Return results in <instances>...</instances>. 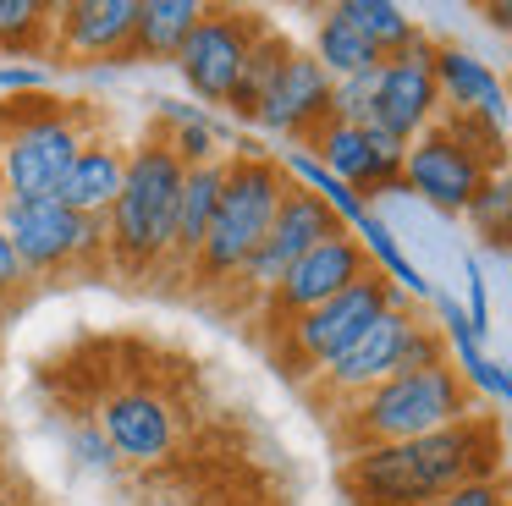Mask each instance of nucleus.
<instances>
[{"mask_svg": "<svg viewBox=\"0 0 512 506\" xmlns=\"http://www.w3.org/2000/svg\"><path fill=\"white\" fill-rule=\"evenodd\" d=\"M501 435L490 418H463L452 429H435L397 446H364L347 457L342 484L358 506H430L452 495L457 484L496 479Z\"/></svg>", "mask_w": 512, "mask_h": 506, "instance_id": "1", "label": "nucleus"}, {"mask_svg": "<svg viewBox=\"0 0 512 506\" xmlns=\"http://www.w3.org/2000/svg\"><path fill=\"white\" fill-rule=\"evenodd\" d=\"M182 176L188 165L177 160L166 127H149L127 149V182L122 198L105 215V259L122 275H155L171 264L177 242V204H182Z\"/></svg>", "mask_w": 512, "mask_h": 506, "instance_id": "2", "label": "nucleus"}, {"mask_svg": "<svg viewBox=\"0 0 512 506\" xmlns=\"http://www.w3.org/2000/svg\"><path fill=\"white\" fill-rule=\"evenodd\" d=\"M89 138H94V121L83 105H67V99H50V94L6 99L0 105V176H6V198H17V204L56 198Z\"/></svg>", "mask_w": 512, "mask_h": 506, "instance_id": "3", "label": "nucleus"}, {"mask_svg": "<svg viewBox=\"0 0 512 506\" xmlns=\"http://www.w3.org/2000/svg\"><path fill=\"white\" fill-rule=\"evenodd\" d=\"M287 187L292 182H287L276 154L237 143V154H226V187H221V204H215L210 237H204L199 259H193V275H199V281H215V286L237 281V270H243V264L254 259V248L265 242Z\"/></svg>", "mask_w": 512, "mask_h": 506, "instance_id": "4", "label": "nucleus"}, {"mask_svg": "<svg viewBox=\"0 0 512 506\" xmlns=\"http://www.w3.org/2000/svg\"><path fill=\"white\" fill-rule=\"evenodd\" d=\"M463 418H474V391L452 363H441V369H419V374H391L386 385L364 391L347 407V440H353V451L397 446V440L452 429Z\"/></svg>", "mask_w": 512, "mask_h": 506, "instance_id": "5", "label": "nucleus"}, {"mask_svg": "<svg viewBox=\"0 0 512 506\" xmlns=\"http://www.w3.org/2000/svg\"><path fill=\"white\" fill-rule=\"evenodd\" d=\"M391 303H402V292L380 270H369L364 281L336 292L331 303H320V308H309V314H298L292 325H281V341H276L281 363H287V369H303V374H320L325 363L342 358Z\"/></svg>", "mask_w": 512, "mask_h": 506, "instance_id": "6", "label": "nucleus"}, {"mask_svg": "<svg viewBox=\"0 0 512 506\" xmlns=\"http://www.w3.org/2000/svg\"><path fill=\"white\" fill-rule=\"evenodd\" d=\"M0 231L12 237L28 281L61 275V270H72V264H111L105 259V220L72 215L61 198H34V204L6 198V204H0Z\"/></svg>", "mask_w": 512, "mask_h": 506, "instance_id": "7", "label": "nucleus"}, {"mask_svg": "<svg viewBox=\"0 0 512 506\" xmlns=\"http://www.w3.org/2000/svg\"><path fill=\"white\" fill-rule=\"evenodd\" d=\"M270 33L265 17H254V11H204V22L188 33V44H182V55L171 66H177V77L188 83L193 105L204 110H221L226 99H232L237 77H243L248 55H254V44Z\"/></svg>", "mask_w": 512, "mask_h": 506, "instance_id": "8", "label": "nucleus"}, {"mask_svg": "<svg viewBox=\"0 0 512 506\" xmlns=\"http://www.w3.org/2000/svg\"><path fill=\"white\" fill-rule=\"evenodd\" d=\"M496 176V165L479 149H468L446 121H435L424 138L408 143V160H402V187L419 193L430 209L441 215H468V204L479 198V187Z\"/></svg>", "mask_w": 512, "mask_h": 506, "instance_id": "9", "label": "nucleus"}, {"mask_svg": "<svg viewBox=\"0 0 512 506\" xmlns=\"http://www.w3.org/2000/svg\"><path fill=\"white\" fill-rule=\"evenodd\" d=\"M441 121V88H435V44L413 39L408 50L386 55L375 72V127L413 143Z\"/></svg>", "mask_w": 512, "mask_h": 506, "instance_id": "10", "label": "nucleus"}, {"mask_svg": "<svg viewBox=\"0 0 512 506\" xmlns=\"http://www.w3.org/2000/svg\"><path fill=\"white\" fill-rule=\"evenodd\" d=\"M375 270L369 264V253H364V242L353 237V231H336V237H325V242H314L309 253H303L298 264H292L287 275H281V286L265 297V314H270V325H292L298 314H309V308H320V303H331L336 292H347L353 281H364V275Z\"/></svg>", "mask_w": 512, "mask_h": 506, "instance_id": "11", "label": "nucleus"}, {"mask_svg": "<svg viewBox=\"0 0 512 506\" xmlns=\"http://www.w3.org/2000/svg\"><path fill=\"white\" fill-rule=\"evenodd\" d=\"M336 231H347V226L320 204V198L303 193V187H287V198H281V209H276V220H270L265 242H259L254 259L237 270L243 292H248V297H270V292L281 286V275H287L292 264H298L303 253L314 248V242L336 237Z\"/></svg>", "mask_w": 512, "mask_h": 506, "instance_id": "12", "label": "nucleus"}, {"mask_svg": "<svg viewBox=\"0 0 512 506\" xmlns=\"http://www.w3.org/2000/svg\"><path fill=\"white\" fill-rule=\"evenodd\" d=\"M303 149H309L336 182H347L364 198H380V193H397L402 187L408 143L391 138V132H380V127H342V121H325Z\"/></svg>", "mask_w": 512, "mask_h": 506, "instance_id": "13", "label": "nucleus"}, {"mask_svg": "<svg viewBox=\"0 0 512 506\" xmlns=\"http://www.w3.org/2000/svg\"><path fill=\"white\" fill-rule=\"evenodd\" d=\"M413 325H419V308H413L408 297L391 303L386 314H380L375 325L342 352V358H331L320 369V391L342 396V402H358L364 391H375V385L391 380V374H402V347H408Z\"/></svg>", "mask_w": 512, "mask_h": 506, "instance_id": "14", "label": "nucleus"}, {"mask_svg": "<svg viewBox=\"0 0 512 506\" xmlns=\"http://www.w3.org/2000/svg\"><path fill=\"white\" fill-rule=\"evenodd\" d=\"M331 77H325V66L314 61L309 50H292L287 61H281L276 83L265 88V99H259L254 110V127L270 132V138H298L309 143L314 132L331 121Z\"/></svg>", "mask_w": 512, "mask_h": 506, "instance_id": "15", "label": "nucleus"}, {"mask_svg": "<svg viewBox=\"0 0 512 506\" xmlns=\"http://www.w3.org/2000/svg\"><path fill=\"white\" fill-rule=\"evenodd\" d=\"M435 88H441V105H452V116H474L490 132L512 127V94L496 77V66L479 61L463 44H435Z\"/></svg>", "mask_w": 512, "mask_h": 506, "instance_id": "16", "label": "nucleus"}, {"mask_svg": "<svg viewBox=\"0 0 512 506\" xmlns=\"http://www.w3.org/2000/svg\"><path fill=\"white\" fill-rule=\"evenodd\" d=\"M138 28V0H67L56 6V33H50V55H111L127 61V44Z\"/></svg>", "mask_w": 512, "mask_h": 506, "instance_id": "17", "label": "nucleus"}, {"mask_svg": "<svg viewBox=\"0 0 512 506\" xmlns=\"http://www.w3.org/2000/svg\"><path fill=\"white\" fill-rule=\"evenodd\" d=\"M100 435L127 462H160L177 451V413L155 391H122L100 407Z\"/></svg>", "mask_w": 512, "mask_h": 506, "instance_id": "18", "label": "nucleus"}, {"mask_svg": "<svg viewBox=\"0 0 512 506\" xmlns=\"http://www.w3.org/2000/svg\"><path fill=\"white\" fill-rule=\"evenodd\" d=\"M122 182H127V149L116 138H105V132H94L83 143V154L72 160V171H67L56 198L83 220H105L111 204L122 198Z\"/></svg>", "mask_w": 512, "mask_h": 506, "instance_id": "19", "label": "nucleus"}, {"mask_svg": "<svg viewBox=\"0 0 512 506\" xmlns=\"http://www.w3.org/2000/svg\"><path fill=\"white\" fill-rule=\"evenodd\" d=\"M204 0H138V28L127 61H177L188 33L204 22Z\"/></svg>", "mask_w": 512, "mask_h": 506, "instance_id": "20", "label": "nucleus"}, {"mask_svg": "<svg viewBox=\"0 0 512 506\" xmlns=\"http://www.w3.org/2000/svg\"><path fill=\"white\" fill-rule=\"evenodd\" d=\"M221 187H226V160H215V165H193V171L182 176L177 242H171V259H177L182 270H193V259H199L204 237H210V226H215V204H221Z\"/></svg>", "mask_w": 512, "mask_h": 506, "instance_id": "21", "label": "nucleus"}, {"mask_svg": "<svg viewBox=\"0 0 512 506\" xmlns=\"http://www.w3.org/2000/svg\"><path fill=\"white\" fill-rule=\"evenodd\" d=\"M309 55L325 66V77H331V83H342V77H364V72H380V61H386V55H380L375 44L364 39V33L347 28L336 11H325V17L314 22Z\"/></svg>", "mask_w": 512, "mask_h": 506, "instance_id": "22", "label": "nucleus"}, {"mask_svg": "<svg viewBox=\"0 0 512 506\" xmlns=\"http://www.w3.org/2000/svg\"><path fill=\"white\" fill-rule=\"evenodd\" d=\"M331 11L353 33H364L380 55H397V50H408V44L419 39V22H413L397 0H342V6H331Z\"/></svg>", "mask_w": 512, "mask_h": 506, "instance_id": "23", "label": "nucleus"}, {"mask_svg": "<svg viewBox=\"0 0 512 506\" xmlns=\"http://www.w3.org/2000/svg\"><path fill=\"white\" fill-rule=\"evenodd\" d=\"M298 50V44L287 39V33H276L270 28L265 39L254 44V55H248V66H243V77H237V88H232V99H226V110H232L237 121H248L254 127V110H259V99H265V88L276 83V72H281V61Z\"/></svg>", "mask_w": 512, "mask_h": 506, "instance_id": "24", "label": "nucleus"}, {"mask_svg": "<svg viewBox=\"0 0 512 506\" xmlns=\"http://www.w3.org/2000/svg\"><path fill=\"white\" fill-rule=\"evenodd\" d=\"M50 33H56V6H39V0H0V55L39 61V55L50 50Z\"/></svg>", "mask_w": 512, "mask_h": 506, "instance_id": "25", "label": "nucleus"}, {"mask_svg": "<svg viewBox=\"0 0 512 506\" xmlns=\"http://www.w3.org/2000/svg\"><path fill=\"white\" fill-rule=\"evenodd\" d=\"M468 220H474L479 242L512 248V171H496L485 187H479V198L468 204Z\"/></svg>", "mask_w": 512, "mask_h": 506, "instance_id": "26", "label": "nucleus"}, {"mask_svg": "<svg viewBox=\"0 0 512 506\" xmlns=\"http://www.w3.org/2000/svg\"><path fill=\"white\" fill-rule=\"evenodd\" d=\"M331 121H342V127H375V72L342 77L331 88Z\"/></svg>", "mask_w": 512, "mask_h": 506, "instance_id": "27", "label": "nucleus"}, {"mask_svg": "<svg viewBox=\"0 0 512 506\" xmlns=\"http://www.w3.org/2000/svg\"><path fill=\"white\" fill-rule=\"evenodd\" d=\"M45 83H50V66H39V61H0V94H12V99L45 94Z\"/></svg>", "mask_w": 512, "mask_h": 506, "instance_id": "28", "label": "nucleus"}, {"mask_svg": "<svg viewBox=\"0 0 512 506\" xmlns=\"http://www.w3.org/2000/svg\"><path fill=\"white\" fill-rule=\"evenodd\" d=\"M463 281H468L463 314H468V325H474V336L485 341V330H490V297H485V270H479V259H463Z\"/></svg>", "mask_w": 512, "mask_h": 506, "instance_id": "29", "label": "nucleus"}, {"mask_svg": "<svg viewBox=\"0 0 512 506\" xmlns=\"http://www.w3.org/2000/svg\"><path fill=\"white\" fill-rule=\"evenodd\" d=\"M23 292H28V270H23V259H17L12 237L0 231V308H6V303H17Z\"/></svg>", "mask_w": 512, "mask_h": 506, "instance_id": "30", "label": "nucleus"}, {"mask_svg": "<svg viewBox=\"0 0 512 506\" xmlns=\"http://www.w3.org/2000/svg\"><path fill=\"white\" fill-rule=\"evenodd\" d=\"M430 506H501V479H474V484H457L452 495H441V501Z\"/></svg>", "mask_w": 512, "mask_h": 506, "instance_id": "31", "label": "nucleus"}, {"mask_svg": "<svg viewBox=\"0 0 512 506\" xmlns=\"http://www.w3.org/2000/svg\"><path fill=\"white\" fill-rule=\"evenodd\" d=\"M72 457H78L83 468H111L116 451H111V440H105L100 429H78V435H72Z\"/></svg>", "mask_w": 512, "mask_h": 506, "instance_id": "32", "label": "nucleus"}, {"mask_svg": "<svg viewBox=\"0 0 512 506\" xmlns=\"http://www.w3.org/2000/svg\"><path fill=\"white\" fill-rule=\"evenodd\" d=\"M485 22H490V28H501V33H512V0H490Z\"/></svg>", "mask_w": 512, "mask_h": 506, "instance_id": "33", "label": "nucleus"}, {"mask_svg": "<svg viewBox=\"0 0 512 506\" xmlns=\"http://www.w3.org/2000/svg\"><path fill=\"white\" fill-rule=\"evenodd\" d=\"M0 506H28V501H23V495H17V490H12V484H0Z\"/></svg>", "mask_w": 512, "mask_h": 506, "instance_id": "34", "label": "nucleus"}, {"mask_svg": "<svg viewBox=\"0 0 512 506\" xmlns=\"http://www.w3.org/2000/svg\"><path fill=\"white\" fill-rule=\"evenodd\" d=\"M501 506H512V479H501Z\"/></svg>", "mask_w": 512, "mask_h": 506, "instance_id": "35", "label": "nucleus"}, {"mask_svg": "<svg viewBox=\"0 0 512 506\" xmlns=\"http://www.w3.org/2000/svg\"><path fill=\"white\" fill-rule=\"evenodd\" d=\"M507 402H512V363H507Z\"/></svg>", "mask_w": 512, "mask_h": 506, "instance_id": "36", "label": "nucleus"}, {"mask_svg": "<svg viewBox=\"0 0 512 506\" xmlns=\"http://www.w3.org/2000/svg\"><path fill=\"white\" fill-rule=\"evenodd\" d=\"M0 204H6V176H0Z\"/></svg>", "mask_w": 512, "mask_h": 506, "instance_id": "37", "label": "nucleus"}]
</instances>
